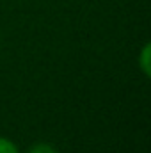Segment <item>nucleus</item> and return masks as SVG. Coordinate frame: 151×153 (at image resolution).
Segmentation results:
<instances>
[{
  "label": "nucleus",
  "instance_id": "1",
  "mask_svg": "<svg viewBox=\"0 0 151 153\" xmlns=\"http://www.w3.org/2000/svg\"><path fill=\"white\" fill-rule=\"evenodd\" d=\"M150 50H151V45L146 43L144 48H142V53H141V68L144 71V75L150 76L151 73V68H150Z\"/></svg>",
  "mask_w": 151,
  "mask_h": 153
},
{
  "label": "nucleus",
  "instance_id": "2",
  "mask_svg": "<svg viewBox=\"0 0 151 153\" xmlns=\"http://www.w3.org/2000/svg\"><path fill=\"white\" fill-rule=\"evenodd\" d=\"M27 153H57V150L48 143H38V144L30 146Z\"/></svg>",
  "mask_w": 151,
  "mask_h": 153
},
{
  "label": "nucleus",
  "instance_id": "3",
  "mask_svg": "<svg viewBox=\"0 0 151 153\" xmlns=\"http://www.w3.org/2000/svg\"><path fill=\"white\" fill-rule=\"evenodd\" d=\"M0 153H20V152H18L14 143H11L9 139L0 137Z\"/></svg>",
  "mask_w": 151,
  "mask_h": 153
}]
</instances>
